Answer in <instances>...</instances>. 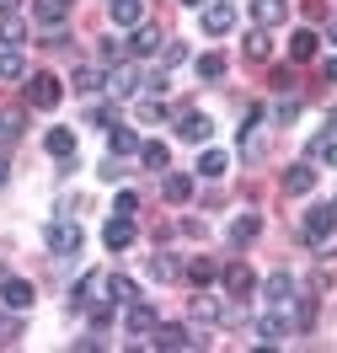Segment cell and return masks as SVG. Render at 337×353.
Returning <instances> with one entry per match:
<instances>
[{
    "label": "cell",
    "mask_w": 337,
    "mask_h": 353,
    "mask_svg": "<svg viewBox=\"0 0 337 353\" xmlns=\"http://www.w3.org/2000/svg\"><path fill=\"white\" fill-rule=\"evenodd\" d=\"M108 91L112 97H139V91H145V70L139 65H118L108 75Z\"/></svg>",
    "instance_id": "obj_6"
},
{
    "label": "cell",
    "mask_w": 337,
    "mask_h": 353,
    "mask_svg": "<svg viewBox=\"0 0 337 353\" xmlns=\"http://www.w3.org/2000/svg\"><path fill=\"white\" fill-rule=\"evenodd\" d=\"M59 97H65V81H59V75H27V102L38 112L59 108Z\"/></svg>",
    "instance_id": "obj_1"
},
{
    "label": "cell",
    "mask_w": 337,
    "mask_h": 353,
    "mask_svg": "<svg viewBox=\"0 0 337 353\" xmlns=\"http://www.w3.org/2000/svg\"><path fill=\"white\" fill-rule=\"evenodd\" d=\"M161 193H166V203H187V199H193V176L172 172V176H166V188H161Z\"/></svg>",
    "instance_id": "obj_25"
},
{
    "label": "cell",
    "mask_w": 337,
    "mask_h": 353,
    "mask_svg": "<svg viewBox=\"0 0 337 353\" xmlns=\"http://www.w3.org/2000/svg\"><path fill=\"white\" fill-rule=\"evenodd\" d=\"M161 59H166V65H182V59H187V43H166V48H161Z\"/></svg>",
    "instance_id": "obj_43"
},
{
    "label": "cell",
    "mask_w": 337,
    "mask_h": 353,
    "mask_svg": "<svg viewBox=\"0 0 337 353\" xmlns=\"http://www.w3.org/2000/svg\"><path fill=\"white\" fill-rule=\"evenodd\" d=\"M284 337H289V321H284V316H263V321H257V343H263V348H278Z\"/></svg>",
    "instance_id": "obj_19"
},
{
    "label": "cell",
    "mask_w": 337,
    "mask_h": 353,
    "mask_svg": "<svg viewBox=\"0 0 337 353\" xmlns=\"http://www.w3.org/2000/svg\"><path fill=\"white\" fill-rule=\"evenodd\" d=\"M161 48H166V38H161L150 22H139L134 38H129V54H134V59H150V54H161Z\"/></svg>",
    "instance_id": "obj_9"
},
{
    "label": "cell",
    "mask_w": 337,
    "mask_h": 353,
    "mask_svg": "<svg viewBox=\"0 0 337 353\" xmlns=\"http://www.w3.org/2000/svg\"><path fill=\"white\" fill-rule=\"evenodd\" d=\"M22 343V310H0V348H17Z\"/></svg>",
    "instance_id": "obj_22"
},
{
    "label": "cell",
    "mask_w": 337,
    "mask_h": 353,
    "mask_svg": "<svg viewBox=\"0 0 337 353\" xmlns=\"http://www.w3.org/2000/svg\"><path fill=\"white\" fill-rule=\"evenodd\" d=\"M300 118V102H294V91H284V102L273 108V123H294Z\"/></svg>",
    "instance_id": "obj_37"
},
{
    "label": "cell",
    "mask_w": 337,
    "mask_h": 353,
    "mask_svg": "<svg viewBox=\"0 0 337 353\" xmlns=\"http://www.w3.org/2000/svg\"><path fill=\"white\" fill-rule=\"evenodd\" d=\"M108 139H112V155H139V145H145V139H139L134 129H123V123H112Z\"/></svg>",
    "instance_id": "obj_24"
},
{
    "label": "cell",
    "mask_w": 337,
    "mask_h": 353,
    "mask_svg": "<svg viewBox=\"0 0 337 353\" xmlns=\"http://www.w3.org/2000/svg\"><path fill=\"white\" fill-rule=\"evenodd\" d=\"M112 214H129V220H134V214H139V199H134V193H129V188H123V193L112 199Z\"/></svg>",
    "instance_id": "obj_41"
},
{
    "label": "cell",
    "mask_w": 337,
    "mask_h": 353,
    "mask_svg": "<svg viewBox=\"0 0 337 353\" xmlns=\"http://www.w3.org/2000/svg\"><path fill=\"white\" fill-rule=\"evenodd\" d=\"M22 139V112H0V150H11Z\"/></svg>",
    "instance_id": "obj_30"
},
{
    "label": "cell",
    "mask_w": 337,
    "mask_h": 353,
    "mask_svg": "<svg viewBox=\"0 0 337 353\" xmlns=\"http://www.w3.org/2000/svg\"><path fill=\"white\" fill-rule=\"evenodd\" d=\"M257 230H263L257 214H236V220H230V241H236V246H252V241H257Z\"/></svg>",
    "instance_id": "obj_23"
},
{
    "label": "cell",
    "mask_w": 337,
    "mask_h": 353,
    "mask_svg": "<svg viewBox=\"0 0 337 353\" xmlns=\"http://www.w3.org/2000/svg\"><path fill=\"white\" fill-rule=\"evenodd\" d=\"M86 123H96V129L108 134L112 123H118V112H112V108H91V118H86Z\"/></svg>",
    "instance_id": "obj_42"
},
{
    "label": "cell",
    "mask_w": 337,
    "mask_h": 353,
    "mask_svg": "<svg viewBox=\"0 0 337 353\" xmlns=\"http://www.w3.org/2000/svg\"><path fill=\"white\" fill-rule=\"evenodd\" d=\"M150 273H156V279H182V263L166 257V252H156V257H150Z\"/></svg>",
    "instance_id": "obj_33"
},
{
    "label": "cell",
    "mask_w": 337,
    "mask_h": 353,
    "mask_svg": "<svg viewBox=\"0 0 337 353\" xmlns=\"http://www.w3.org/2000/svg\"><path fill=\"white\" fill-rule=\"evenodd\" d=\"M327 81H332V86H337V59H327Z\"/></svg>",
    "instance_id": "obj_47"
},
{
    "label": "cell",
    "mask_w": 337,
    "mask_h": 353,
    "mask_svg": "<svg viewBox=\"0 0 337 353\" xmlns=\"http://www.w3.org/2000/svg\"><path fill=\"white\" fill-rule=\"evenodd\" d=\"M22 38H27V32H22V17H17V11H6V22H0V43H17V48H22Z\"/></svg>",
    "instance_id": "obj_34"
},
{
    "label": "cell",
    "mask_w": 337,
    "mask_h": 353,
    "mask_svg": "<svg viewBox=\"0 0 337 353\" xmlns=\"http://www.w3.org/2000/svg\"><path fill=\"white\" fill-rule=\"evenodd\" d=\"M332 225H337V203L305 209V241H332Z\"/></svg>",
    "instance_id": "obj_4"
},
{
    "label": "cell",
    "mask_w": 337,
    "mask_h": 353,
    "mask_svg": "<svg viewBox=\"0 0 337 353\" xmlns=\"http://www.w3.org/2000/svg\"><path fill=\"white\" fill-rule=\"evenodd\" d=\"M332 43H337V22H332Z\"/></svg>",
    "instance_id": "obj_49"
},
{
    "label": "cell",
    "mask_w": 337,
    "mask_h": 353,
    "mask_svg": "<svg viewBox=\"0 0 337 353\" xmlns=\"http://www.w3.org/2000/svg\"><path fill=\"white\" fill-rule=\"evenodd\" d=\"M102 289H108V273H86V279L75 284V294H70V305H75V310H86L91 300L102 294Z\"/></svg>",
    "instance_id": "obj_16"
},
{
    "label": "cell",
    "mask_w": 337,
    "mask_h": 353,
    "mask_svg": "<svg viewBox=\"0 0 337 353\" xmlns=\"http://www.w3.org/2000/svg\"><path fill=\"white\" fill-rule=\"evenodd\" d=\"M198 172L203 176H225V172H230V155H225V150H203L198 155Z\"/></svg>",
    "instance_id": "obj_31"
},
{
    "label": "cell",
    "mask_w": 337,
    "mask_h": 353,
    "mask_svg": "<svg viewBox=\"0 0 337 353\" xmlns=\"http://www.w3.org/2000/svg\"><path fill=\"white\" fill-rule=\"evenodd\" d=\"M193 316H198V321H220L225 305L214 300V294H193Z\"/></svg>",
    "instance_id": "obj_32"
},
{
    "label": "cell",
    "mask_w": 337,
    "mask_h": 353,
    "mask_svg": "<svg viewBox=\"0 0 337 353\" xmlns=\"http://www.w3.org/2000/svg\"><path fill=\"white\" fill-rule=\"evenodd\" d=\"M268 27H263V32H252V38H247V59H268Z\"/></svg>",
    "instance_id": "obj_39"
},
{
    "label": "cell",
    "mask_w": 337,
    "mask_h": 353,
    "mask_svg": "<svg viewBox=\"0 0 337 353\" xmlns=\"http://www.w3.org/2000/svg\"><path fill=\"white\" fill-rule=\"evenodd\" d=\"M96 172H102V182H118V176H123V166H118V161H102Z\"/></svg>",
    "instance_id": "obj_44"
},
{
    "label": "cell",
    "mask_w": 337,
    "mask_h": 353,
    "mask_svg": "<svg viewBox=\"0 0 337 353\" xmlns=\"http://www.w3.org/2000/svg\"><path fill=\"white\" fill-rule=\"evenodd\" d=\"M6 182H11V161L0 155V188H6Z\"/></svg>",
    "instance_id": "obj_46"
},
{
    "label": "cell",
    "mask_w": 337,
    "mask_h": 353,
    "mask_svg": "<svg viewBox=\"0 0 337 353\" xmlns=\"http://www.w3.org/2000/svg\"><path fill=\"white\" fill-rule=\"evenodd\" d=\"M139 118H145V123H161V118H166V108H161L156 91H145V97H139Z\"/></svg>",
    "instance_id": "obj_36"
},
{
    "label": "cell",
    "mask_w": 337,
    "mask_h": 353,
    "mask_svg": "<svg viewBox=\"0 0 337 353\" xmlns=\"http://www.w3.org/2000/svg\"><path fill=\"white\" fill-rule=\"evenodd\" d=\"M139 161H145L150 172H166V161H172V150H166L161 139H145V145H139Z\"/></svg>",
    "instance_id": "obj_27"
},
{
    "label": "cell",
    "mask_w": 337,
    "mask_h": 353,
    "mask_svg": "<svg viewBox=\"0 0 337 353\" xmlns=\"http://www.w3.org/2000/svg\"><path fill=\"white\" fill-rule=\"evenodd\" d=\"M214 279H220V268L209 263V257H193V263H187V284H214Z\"/></svg>",
    "instance_id": "obj_29"
},
{
    "label": "cell",
    "mask_w": 337,
    "mask_h": 353,
    "mask_svg": "<svg viewBox=\"0 0 337 353\" xmlns=\"http://www.w3.org/2000/svg\"><path fill=\"white\" fill-rule=\"evenodd\" d=\"M0 81H27V59L17 43H0Z\"/></svg>",
    "instance_id": "obj_14"
},
{
    "label": "cell",
    "mask_w": 337,
    "mask_h": 353,
    "mask_svg": "<svg viewBox=\"0 0 337 353\" xmlns=\"http://www.w3.org/2000/svg\"><path fill=\"white\" fill-rule=\"evenodd\" d=\"M102 241H108L112 252H129V246H134V220H129V214H112V220L102 225Z\"/></svg>",
    "instance_id": "obj_8"
},
{
    "label": "cell",
    "mask_w": 337,
    "mask_h": 353,
    "mask_svg": "<svg viewBox=\"0 0 337 353\" xmlns=\"http://www.w3.org/2000/svg\"><path fill=\"white\" fill-rule=\"evenodd\" d=\"M230 27H236V6H230V0H209V6H203V32L220 38V32H230Z\"/></svg>",
    "instance_id": "obj_7"
},
{
    "label": "cell",
    "mask_w": 337,
    "mask_h": 353,
    "mask_svg": "<svg viewBox=\"0 0 337 353\" xmlns=\"http://www.w3.org/2000/svg\"><path fill=\"white\" fill-rule=\"evenodd\" d=\"M108 6H112V0H108Z\"/></svg>",
    "instance_id": "obj_50"
},
{
    "label": "cell",
    "mask_w": 337,
    "mask_h": 353,
    "mask_svg": "<svg viewBox=\"0 0 337 353\" xmlns=\"http://www.w3.org/2000/svg\"><path fill=\"white\" fill-rule=\"evenodd\" d=\"M327 139H337V108L327 112Z\"/></svg>",
    "instance_id": "obj_45"
},
{
    "label": "cell",
    "mask_w": 337,
    "mask_h": 353,
    "mask_svg": "<svg viewBox=\"0 0 337 353\" xmlns=\"http://www.w3.org/2000/svg\"><path fill=\"white\" fill-rule=\"evenodd\" d=\"M123 321H129V332H134V337H145V332H156V327H161V321H156V305H145V300H134Z\"/></svg>",
    "instance_id": "obj_18"
},
{
    "label": "cell",
    "mask_w": 337,
    "mask_h": 353,
    "mask_svg": "<svg viewBox=\"0 0 337 353\" xmlns=\"http://www.w3.org/2000/svg\"><path fill=\"white\" fill-rule=\"evenodd\" d=\"M182 6H209V0H182Z\"/></svg>",
    "instance_id": "obj_48"
},
{
    "label": "cell",
    "mask_w": 337,
    "mask_h": 353,
    "mask_svg": "<svg viewBox=\"0 0 337 353\" xmlns=\"http://www.w3.org/2000/svg\"><path fill=\"white\" fill-rule=\"evenodd\" d=\"M198 75H203V81H220V75H225V54H203Z\"/></svg>",
    "instance_id": "obj_38"
},
{
    "label": "cell",
    "mask_w": 337,
    "mask_h": 353,
    "mask_svg": "<svg viewBox=\"0 0 337 353\" xmlns=\"http://www.w3.org/2000/svg\"><path fill=\"white\" fill-rule=\"evenodd\" d=\"M91 327H108V321H112V294H108V300H91Z\"/></svg>",
    "instance_id": "obj_40"
},
{
    "label": "cell",
    "mask_w": 337,
    "mask_h": 353,
    "mask_svg": "<svg viewBox=\"0 0 337 353\" xmlns=\"http://www.w3.org/2000/svg\"><path fill=\"white\" fill-rule=\"evenodd\" d=\"M108 294L118 300V305H134V300H139V284H134V279H123V273H112V279H108Z\"/></svg>",
    "instance_id": "obj_26"
},
{
    "label": "cell",
    "mask_w": 337,
    "mask_h": 353,
    "mask_svg": "<svg viewBox=\"0 0 337 353\" xmlns=\"http://www.w3.org/2000/svg\"><path fill=\"white\" fill-rule=\"evenodd\" d=\"M112 22L134 32V27L145 22V0H112Z\"/></svg>",
    "instance_id": "obj_20"
},
{
    "label": "cell",
    "mask_w": 337,
    "mask_h": 353,
    "mask_svg": "<svg viewBox=\"0 0 337 353\" xmlns=\"http://www.w3.org/2000/svg\"><path fill=\"white\" fill-rule=\"evenodd\" d=\"M311 188H316V166H311V161H300V166H289V172H284V193L305 199Z\"/></svg>",
    "instance_id": "obj_12"
},
{
    "label": "cell",
    "mask_w": 337,
    "mask_h": 353,
    "mask_svg": "<svg viewBox=\"0 0 337 353\" xmlns=\"http://www.w3.org/2000/svg\"><path fill=\"white\" fill-rule=\"evenodd\" d=\"M193 343H198V337L187 327H177V321H172V327H156V337H150V348H193Z\"/></svg>",
    "instance_id": "obj_15"
},
{
    "label": "cell",
    "mask_w": 337,
    "mask_h": 353,
    "mask_svg": "<svg viewBox=\"0 0 337 353\" xmlns=\"http://www.w3.org/2000/svg\"><path fill=\"white\" fill-rule=\"evenodd\" d=\"M43 145H48V155L70 161V155H75V134H70V129H48V139H43Z\"/></svg>",
    "instance_id": "obj_28"
},
{
    "label": "cell",
    "mask_w": 337,
    "mask_h": 353,
    "mask_svg": "<svg viewBox=\"0 0 337 353\" xmlns=\"http://www.w3.org/2000/svg\"><path fill=\"white\" fill-rule=\"evenodd\" d=\"M32 300H38V294H32V284H27V279H0V305L27 310Z\"/></svg>",
    "instance_id": "obj_10"
},
{
    "label": "cell",
    "mask_w": 337,
    "mask_h": 353,
    "mask_svg": "<svg viewBox=\"0 0 337 353\" xmlns=\"http://www.w3.org/2000/svg\"><path fill=\"white\" fill-rule=\"evenodd\" d=\"M177 139L182 145H209V134H214V123H209V112H198V108H187V112H177Z\"/></svg>",
    "instance_id": "obj_2"
},
{
    "label": "cell",
    "mask_w": 337,
    "mask_h": 353,
    "mask_svg": "<svg viewBox=\"0 0 337 353\" xmlns=\"http://www.w3.org/2000/svg\"><path fill=\"white\" fill-rule=\"evenodd\" d=\"M43 241H48L54 257H75V252H81V225H75V220H54Z\"/></svg>",
    "instance_id": "obj_3"
},
{
    "label": "cell",
    "mask_w": 337,
    "mask_h": 353,
    "mask_svg": "<svg viewBox=\"0 0 337 353\" xmlns=\"http://www.w3.org/2000/svg\"><path fill=\"white\" fill-rule=\"evenodd\" d=\"M316 48H321V38H316L311 27H300V32L289 38V59H294V65H311V59H316Z\"/></svg>",
    "instance_id": "obj_17"
},
{
    "label": "cell",
    "mask_w": 337,
    "mask_h": 353,
    "mask_svg": "<svg viewBox=\"0 0 337 353\" xmlns=\"http://www.w3.org/2000/svg\"><path fill=\"white\" fill-rule=\"evenodd\" d=\"M32 17H38L43 27H59L70 17V0H32Z\"/></svg>",
    "instance_id": "obj_21"
},
{
    "label": "cell",
    "mask_w": 337,
    "mask_h": 353,
    "mask_svg": "<svg viewBox=\"0 0 337 353\" xmlns=\"http://www.w3.org/2000/svg\"><path fill=\"white\" fill-rule=\"evenodd\" d=\"M263 294H268V305H273V310H278V305H289V300H294V273H284V268H278V273H268Z\"/></svg>",
    "instance_id": "obj_11"
},
{
    "label": "cell",
    "mask_w": 337,
    "mask_h": 353,
    "mask_svg": "<svg viewBox=\"0 0 337 353\" xmlns=\"http://www.w3.org/2000/svg\"><path fill=\"white\" fill-rule=\"evenodd\" d=\"M102 81H108L102 70H75V91H81V97H91V91H102Z\"/></svg>",
    "instance_id": "obj_35"
},
{
    "label": "cell",
    "mask_w": 337,
    "mask_h": 353,
    "mask_svg": "<svg viewBox=\"0 0 337 353\" xmlns=\"http://www.w3.org/2000/svg\"><path fill=\"white\" fill-rule=\"evenodd\" d=\"M289 17V0H252V22L257 27H278Z\"/></svg>",
    "instance_id": "obj_13"
},
{
    "label": "cell",
    "mask_w": 337,
    "mask_h": 353,
    "mask_svg": "<svg viewBox=\"0 0 337 353\" xmlns=\"http://www.w3.org/2000/svg\"><path fill=\"white\" fill-rule=\"evenodd\" d=\"M220 289L241 300V294H252V289H257V273H252L247 263H230V268H220Z\"/></svg>",
    "instance_id": "obj_5"
}]
</instances>
